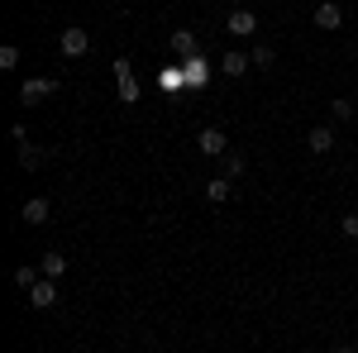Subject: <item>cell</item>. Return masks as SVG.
<instances>
[{"mask_svg": "<svg viewBox=\"0 0 358 353\" xmlns=\"http://www.w3.org/2000/svg\"><path fill=\"white\" fill-rule=\"evenodd\" d=\"M57 91L53 77H24V86H20V106H38V101H48Z\"/></svg>", "mask_w": 358, "mask_h": 353, "instance_id": "obj_1", "label": "cell"}, {"mask_svg": "<svg viewBox=\"0 0 358 353\" xmlns=\"http://www.w3.org/2000/svg\"><path fill=\"white\" fill-rule=\"evenodd\" d=\"M57 48H62V57H82L86 48H91V34H86L82 24H67L62 38H57Z\"/></svg>", "mask_w": 358, "mask_h": 353, "instance_id": "obj_2", "label": "cell"}, {"mask_svg": "<svg viewBox=\"0 0 358 353\" xmlns=\"http://www.w3.org/2000/svg\"><path fill=\"white\" fill-rule=\"evenodd\" d=\"M29 305H34V310H48V305H57V282H53V277H38V282L29 287Z\"/></svg>", "mask_w": 358, "mask_h": 353, "instance_id": "obj_3", "label": "cell"}, {"mask_svg": "<svg viewBox=\"0 0 358 353\" xmlns=\"http://www.w3.org/2000/svg\"><path fill=\"white\" fill-rule=\"evenodd\" d=\"M224 29H229L234 38H253V34H258V15H253V10H229Z\"/></svg>", "mask_w": 358, "mask_h": 353, "instance_id": "obj_4", "label": "cell"}, {"mask_svg": "<svg viewBox=\"0 0 358 353\" xmlns=\"http://www.w3.org/2000/svg\"><path fill=\"white\" fill-rule=\"evenodd\" d=\"M196 148H201L206 158H224V153H229V138H224L220 129H201V134H196Z\"/></svg>", "mask_w": 358, "mask_h": 353, "instance_id": "obj_5", "label": "cell"}, {"mask_svg": "<svg viewBox=\"0 0 358 353\" xmlns=\"http://www.w3.org/2000/svg\"><path fill=\"white\" fill-rule=\"evenodd\" d=\"M315 29H325V34L344 29V10H339L334 0H320V5H315Z\"/></svg>", "mask_w": 358, "mask_h": 353, "instance_id": "obj_6", "label": "cell"}, {"mask_svg": "<svg viewBox=\"0 0 358 353\" xmlns=\"http://www.w3.org/2000/svg\"><path fill=\"white\" fill-rule=\"evenodd\" d=\"M248 67H253V57H248V53H239V48L220 53V72H224V77H244Z\"/></svg>", "mask_w": 358, "mask_h": 353, "instance_id": "obj_7", "label": "cell"}, {"mask_svg": "<svg viewBox=\"0 0 358 353\" xmlns=\"http://www.w3.org/2000/svg\"><path fill=\"white\" fill-rule=\"evenodd\" d=\"M20 215H24V224H43V219L53 215V206H48V196H29Z\"/></svg>", "mask_w": 358, "mask_h": 353, "instance_id": "obj_8", "label": "cell"}, {"mask_svg": "<svg viewBox=\"0 0 358 353\" xmlns=\"http://www.w3.org/2000/svg\"><path fill=\"white\" fill-rule=\"evenodd\" d=\"M306 148H310V153H330L334 148V129L330 124H315V129L306 134Z\"/></svg>", "mask_w": 358, "mask_h": 353, "instance_id": "obj_9", "label": "cell"}, {"mask_svg": "<svg viewBox=\"0 0 358 353\" xmlns=\"http://www.w3.org/2000/svg\"><path fill=\"white\" fill-rule=\"evenodd\" d=\"M167 43H172V53H177V57H196V34H192V29H177Z\"/></svg>", "mask_w": 358, "mask_h": 353, "instance_id": "obj_10", "label": "cell"}, {"mask_svg": "<svg viewBox=\"0 0 358 353\" xmlns=\"http://www.w3.org/2000/svg\"><path fill=\"white\" fill-rule=\"evenodd\" d=\"M38 268H43V277H67V253H43V263H38Z\"/></svg>", "mask_w": 358, "mask_h": 353, "instance_id": "obj_11", "label": "cell"}, {"mask_svg": "<svg viewBox=\"0 0 358 353\" xmlns=\"http://www.w3.org/2000/svg\"><path fill=\"white\" fill-rule=\"evenodd\" d=\"M206 196H210L215 206H224V201L234 196V187H229V177H210V182H206Z\"/></svg>", "mask_w": 358, "mask_h": 353, "instance_id": "obj_12", "label": "cell"}, {"mask_svg": "<svg viewBox=\"0 0 358 353\" xmlns=\"http://www.w3.org/2000/svg\"><path fill=\"white\" fill-rule=\"evenodd\" d=\"M248 57H253V67H258V72H268V67H273V62H277L273 43H253V53H248Z\"/></svg>", "mask_w": 358, "mask_h": 353, "instance_id": "obj_13", "label": "cell"}, {"mask_svg": "<svg viewBox=\"0 0 358 353\" xmlns=\"http://www.w3.org/2000/svg\"><path fill=\"white\" fill-rule=\"evenodd\" d=\"M330 115L339 120V124H349V120H354V101H344V96H339V101H330Z\"/></svg>", "mask_w": 358, "mask_h": 353, "instance_id": "obj_14", "label": "cell"}, {"mask_svg": "<svg viewBox=\"0 0 358 353\" xmlns=\"http://www.w3.org/2000/svg\"><path fill=\"white\" fill-rule=\"evenodd\" d=\"M20 163H24V167H38V163H43V153H38L29 138H20Z\"/></svg>", "mask_w": 358, "mask_h": 353, "instance_id": "obj_15", "label": "cell"}, {"mask_svg": "<svg viewBox=\"0 0 358 353\" xmlns=\"http://www.w3.org/2000/svg\"><path fill=\"white\" fill-rule=\"evenodd\" d=\"M15 67H20V48L5 43V48H0V72H15Z\"/></svg>", "mask_w": 358, "mask_h": 353, "instance_id": "obj_16", "label": "cell"}, {"mask_svg": "<svg viewBox=\"0 0 358 353\" xmlns=\"http://www.w3.org/2000/svg\"><path fill=\"white\" fill-rule=\"evenodd\" d=\"M38 277H43V268H29V263H24V268H15V282H20L24 291L34 287V282H38Z\"/></svg>", "mask_w": 358, "mask_h": 353, "instance_id": "obj_17", "label": "cell"}, {"mask_svg": "<svg viewBox=\"0 0 358 353\" xmlns=\"http://www.w3.org/2000/svg\"><path fill=\"white\" fill-rule=\"evenodd\" d=\"M244 172V153H224V177H239Z\"/></svg>", "mask_w": 358, "mask_h": 353, "instance_id": "obj_18", "label": "cell"}, {"mask_svg": "<svg viewBox=\"0 0 358 353\" xmlns=\"http://www.w3.org/2000/svg\"><path fill=\"white\" fill-rule=\"evenodd\" d=\"M339 229H344L349 239H358V210H354V215H344V219H339Z\"/></svg>", "mask_w": 358, "mask_h": 353, "instance_id": "obj_19", "label": "cell"}, {"mask_svg": "<svg viewBox=\"0 0 358 353\" xmlns=\"http://www.w3.org/2000/svg\"><path fill=\"white\" fill-rule=\"evenodd\" d=\"M334 353H358V349H354V344H339V349H334Z\"/></svg>", "mask_w": 358, "mask_h": 353, "instance_id": "obj_20", "label": "cell"}]
</instances>
